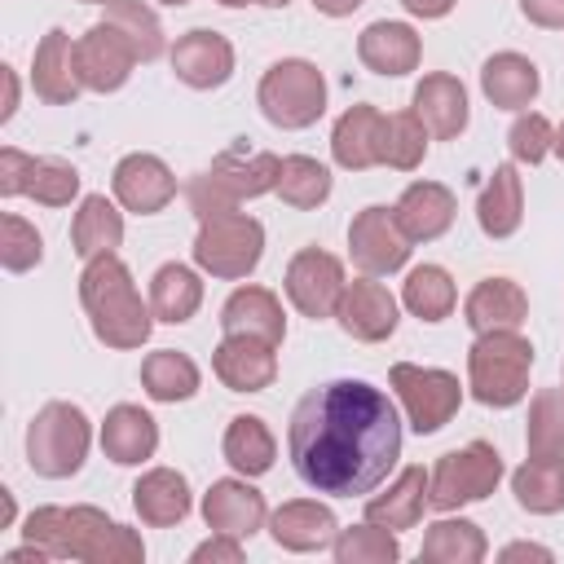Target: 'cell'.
<instances>
[{
    "instance_id": "obj_3",
    "label": "cell",
    "mask_w": 564,
    "mask_h": 564,
    "mask_svg": "<svg viewBox=\"0 0 564 564\" xmlns=\"http://www.w3.org/2000/svg\"><path fill=\"white\" fill-rule=\"evenodd\" d=\"M79 304L88 313L93 335L106 348H141L154 330V308L141 304L132 269L110 251L84 264L79 273Z\"/></svg>"
},
{
    "instance_id": "obj_7",
    "label": "cell",
    "mask_w": 564,
    "mask_h": 564,
    "mask_svg": "<svg viewBox=\"0 0 564 564\" xmlns=\"http://www.w3.org/2000/svg\"><path fill=\"white\" fill-rule=\"evenodd\" d=\"M264 256V225L247 212H220L198 220L194 264L212 278H247Z\"/></svg>"
},
{
    "instance_id": "obj_18",
    "label": "cell",
    "mask_w": 564,
    "mask_h": 564,
    "mask_svg": "<svg viewBox=\"0 0 564 564\" xmlns=\"http://www.w3.org/2000/svg\"><path fill=\"white\" fill-rule=\"evenodd\" d=\"M278 172H282V159H278V154H269V150H247L242 141L229 145V150H220V154L212 159V167H207L212 185L225 189L234 203L269 194V189L278 185Z\"/></svg>"
},
{
    "instance_id": "obj_53",
    "label": "cell",
    "mask_w": 564,
    "mask_h": 564,
    "mask_svg": "<svg viewBox=\"0 0 564 564\" xmlns=\"http://www.w3.org/2000/svg\"><path fill=\"white\" fill-rule=\"evenodd\" d=\"M0 79H4V106H0V119H13V110H18V75H13V66H0Z\"/></svg>"
},
{
    "instance_id": "obj_12",
    "label": "cell",
    "mask_w": 564,
    "mask_h": 564,
    "mask_svg": "<svg viewBox=\"0 0 564 564\" xmlns=\"http://www.w3.org/2000/svg\"><path fill=\"white\" fill-rule=\"evenodd\" d=\"M137 66V53L128 48V40L110 26V22H93L79 40H75V70H79V84L88 93H115L128 84Z\"/></svg>"
},
{
    "instance_id": "obj_9",
    "label": "cell",
    "mask_w": 564,
    "mask_h": 564,
    "mask_svg": "<svg viewBox=\"0 0 564 564\" xmlns=\"http://www.w3.org/2000/svg\"><path fill=\"white\" fill-rule=\"evenodd\" d=\"M388 383H392V392H397V401H401V410H405V419H410V427H414L419 436L441 432V427L458 414V405H463L458 375L436 370V366L397 361V366L388 370Z\"/></svg>"
},
{
    "instance_id": "obj_14",
    "label": "cell",
    "mask_w": 564,
    "mask_h": 564,
    "mask_svg": "<svg viewBox=\"0 0 564 564\" xmlns=\"http://www.w3.org/2000/svg\"><path fill=\"white\" fill-rule=\"evenodd\" d=\"M335 317H339L344 335H352L361 344H379V339H388L397 330V300H392V291L383 282H375L366 273V278L344 286Z\"/></svg>"
},
{
    "instance_id": "obj_39",
    "label": "cell",
    "mask_w": 564,
    "mask_h": 564,
    "mask_svg": "<svg viewBox=\"0 0 564 564\" xmlns=\"http://www.w3.org/2000/svg\"><path fill=\"white\" fill-rule=\"evenodd\" d=\"M524 449L529 458H564V388L533 392L529 423H524Z\"/></svg>"
},
{
    "instance_id": "obj_17",
    "label": "cell",
    "mask_w": 564,
    "mask_h": 564,
    "mask_svg": "<svg viewBox=\"0 0 564 564\" xmlns=\"http://www.w3.org/2000/svg\"><path fill=\"white\" fill-rule=\"evenodd\" d=\"M383 137H388V115L375 106H348L330 132V154L348 172H366L383 163Z\"/></svg>"
},
{
    "instance_id": "obj_51",
    "label": "cell",
    "mask_w": 564,
    "mask_h": 564,
    "mask_svg": "<svg viewBox=\"0 0 564 564\" xmlns=\"http://www.w3.org/2000/svg\"><path fill=\"white\" fill-rule=\"evenodd\" d=\"M498 560H502V564H511V560H538V564H551V551L538 546V542H511V546L498 551Z\"/></svg>"
},
{
    "instance_id": "obj_38",
    "label": "cell",
    "mask_w": 564,
    "mask_h": 564,
    "mask_svg": "<svg viewBox=\"0 0 564 564\" xmlns=\"http://www.w3.org/2000/svg\"><path fill=\"white\" fill-rule=\"evenodd\" d=\"M401 304L419 317V322H445L458 304V291H454V278L441 269V264H419L410 269L405 286H401Z\"/></svg>"
},
{
    "instance_id": "obj_56",
    "label": "cell",
    "mask_w": 564,
    "mask_h": 564,
    "mask_svg": "<svg viewBox=\"0 0 564 564\" xmlns=\"http://www.w3.org/2000/svg\"><path fill=\"white\" fill-rule=\"evenodd\" d=\"M555 154H560V159H564V123H560V128H555Z\"/></svg>"
},
{
    "instance_id": "obj_22",
    "label": "cell",
    "mask_w": 564,
    "mask_h": 564,
    "mask_svg": "<svg viewBox=\"0 0 564 564\" xmlns=\"http://www.w3.org/2000/svg\"><path fill=\"white\" fill-rule=\"evenodd\" d=\"M269 533L282 551H295V555H308V551H322L335 542L339 533V520L326 502H313V498H291L282 502L273 516H269Z\"/></svg>"
},
{
    "instance_id": "obj_11",
    "label": "cell",
    "mask_w": 564,
    "mask_h": 564,
    "mask_svg": "<svg viewBox=\"0 0 564 564\" xmlns=\"http://www.w3.org/2000/svg\"><path fill=\"white\" fill-rule=\"evenodd\" d=\"M348 256L361 273L379 278V273H397L410 260V238L401 234L392 207H361L348 225Z\"/></svg>"
},
{
    "instance_id": "obj_16",
    "label": "cell",
    "mask_w": 564,
    "mask_h": 564,
    "mask_svg": "<svg viewBox=\"0 0 564 564\" xmlns=\"http://www.w3.org/2000/svg\"><path fill=\"white\" fill-rule=\"evenodd\" d=\"M172 70L189 88H220L234 75V44L220 31L194 26L172 44Z\"/></svg>"
},
{
    "instance_id": "obj_55",
    "label": "cell",
    "mask_w": 564,
    "mask_h": 564,
    "mask_svg": "<svg viewBox=\"0 0 564 564\" xmlns=\"http://www.w3.org/2000/svg\"><path fill=\"white\" fill-rule=\"evenodd\" d=\"M9 524H13V494L0 489V529H9Z\"/></svg>"
},
{
    "instance_id": "obj_26",
    "label": "cell",
    "mask_w": 564,
    "mask_h": 564,
    "mask_svg": "<svg viewBox=\"0 0 564 564\" xmlns=\"http://www.w3.org/2000/svg\"><path fill=\"white\" fill-rule=\"evenodd\" d=\"M220 330L225 335H251V339H264V344H282V335H286L282 300L264 286H238L220 308Z\"/></svg>"
},
{
    "instance_id": "obj_48",
    "label": "cell",
    "mask_w": 564,
    "mask_h": 564,
    "mask_svg": "<svg viewBox=\"0 0 564 564\" xmlns=\"http://www.w3.org/2000/svg\"><path fill=\"white\" fill-rule=\"evenodd\" d=\"M31 172H35V154H26V150H18V145H4V150H0V194H4V198L26 194Z\"/></svg>"
},
{
    "instance_id": "obj_52",
    "label": "cell",
    "mask_w": 564,
    "mask_h": 564,
    "mask_svg": "<svg viewBox=\"0 0 564 564\" xmlns=\"http://www.w3.org/2000/svg\"><path fill=\"white\" fill-rule=\"evenodd\" d=\"M405 4V13H414V18H445L458 0H401Z\"/></svg>"
},
{
    "instance_id": "obj_41",
    "label": "cell",
    "mask_w": 564,
    "mask_h": 564,
    "mask_svg": "<svg viewBox=\"0 0 564 564\" xmlns=\"http://www.w3.org/2000/svg\"><path fill=\"white\" fill-rule=\"evenodd\" d=\"M101 22H110L128 40V48L137 53V62L163 57V26H159V13L150 4H141V0H110Z\"/></svg>"
},
{
    "instance_id": "obj_46",
    "label": "cell",
    "mask_w": 564,
    "mask_h": 564,
    "mask_svg": "<svg viewBox=\"0 0 564 564\" xmlns=\"http://www.w3.org/2000/svg\"><path fill=\"white\" fill-rule=\"evenodd\" d=\"M26 194L35 203H44V207H66L79 194V172L66 159H35V172H31Z\"/></svg>"
},
{
    "instance_id": "obj_29",
    "label": "cell",
    "mask_w": 564,
    "mask_h": 564,
    "mask_svg": "<svg viewBox=\"0 0 564 564\" xmlns=\"http://www.w3.org/2000/svg\"><path fill=\"white\" fill-rule=\"evenodd\" d=\"M132 507H137L141 524H150V529L181 524L189 516V480L172 467H150L132 485Z\"/></svg>"
},
{
    "instance_id": "obj_2",
    "label": "cell",
    "mask_w": 564,
    "mask_h": 564,
    "mask_svg": "<svg viewBox=\"0 0 564 564\" xmlns=\"http://www.w3.org/2000/svg\"><path fill=\"white\" fill-rule=\"evenodd\" d=\"M22 533L48 560H84V564H141L145 560L141 538L128 524H115L97 507H35Z\"/></svg>"
},
{
    "instance_id": "obj_54",
    "label": "cell",
    "mask_w": 564,
    "mask_h": 564,
    "mask_svg": "<svg viewBox=\"0 0 564 564\" xmlns=\"http://www.w3.org/2000/svg\"><path fill=\"white\" fill-rule=\"evenodd\" d=\"M313 9L326 18H348L352 9H361V0H313Z\"/></svg>"
},
{
    "instance_id": "obj_23",
    "label": "cell",
    "mask_w": 564,
    "mask_h": 564,
    "mask_svg": "<svg viewBox=\"0 0 564 564\" xmlns=\"http://www.w3.org/2000/svg\"><path fill=\"white\" fill-rule=\"evenodd\" d=\"M31 88L40 101L48 106H70L79 97V70H75V40L53 26L40 44H35V62H31Z\"/></svg>"
},
{
    "instance_id": "obj_20",
    "label": "cell",
    "mask_w": 564,
    "mask_h": 564,
    "mask_svg": "<svg viewBox=\"0 0 564 564\" xmlns=\"http://www.w3.org/2000/svg\"><path fill=\"white\" fill-rule=\"evenodd\" d=\"M410 110L419 115V123H423L427 137H436V141H454V137L467 128V119H471L463 79H454V75H445V70H432V75L419 79Z\"/></svg>"
},
{
    "instance_id": "obj_28",
    "label": "cell",
    "mask_w": 564,
    "mask_h": 564,
    "mask_svg": "<svg viewBox=\"0 0 564 564\" xmlns=\"http://www.w3.org/2000/svg\"><path fill=\"white\" fill-rule=\"evenodd\" d=\"M427 485H432V471L405 467L383 494L366 498V520H370V524H383V529H392V533L414 529V524L423 520V511L432 507V502H427Z\"/></svg>"
},
{
    "instance_id": "obj_60",
    "label": "cell",
    "mask_w": 564,
    "mask_h": 564,
    "mask_svg": "<svg viewBox=\"0 0 564 564\" xmlns=\"http://www.w3.org/2000/svg\"><path fill=\"white\" fill-rule=\"evenodd\" d=\"M163 4H189V0H163Z\"/></svg>"
},
{
    "instance_id": "obj_34",
    "label": "cell",
    "mask_w": 564,
    "mask_h": 564,
    "mask_svg": "<svg viewBox=\"0 0 564 564\" xmlns=\"http://www.w3.org/2000/svg\"><path fill=\"white\" fill-rule=\"evenodd\" d=\"M203 304V282L189 264L172 260L163 264L154 278H150V308H154V322H167V326H181L198 313Z\"/></svg>"
},
{
    "instance_id": "obj_15",
    "label": "cell",
    "mask_w": 564,
    "mask_h": 564,
    "mask_svg": "<svg viewBox=\"0 0 564 564\" xmlns=\"http://www.w3.org/2000/svg\"><path fill=\"white\" fill-rule=\"evenodd\" d=\"M278 344L251 335H225L212 352V370L229 392H264L278 379Z\"/></svg>"
},
{
    "instance_id": "obj_57",
    "label": "cell",
    "mask_w": 564,
    "mask_h": 564,
    "mask_svg": "<svg viewBox=\"0 0 564 564\" xmlns=\"http://www.w3.org/2000/svg\"><path fill=\"white\" fill-rule=\"evenodd\" d=\"M256 4H264V9H286L291 0H256Z\"/></svg>"
},
{
    "instance_id": "obj_13",
    "label": "cell",
    "mask_w": 564,
    "mask_h": 564,
    "mask_svg": "<svg viewBox=\"0 0 564 564\" xmlns=\"http://www.w3.org/2000/svg\"><path fill=\"white\" fill-rule=\"evenodd\" d=\"M110 185H115V198H119L128 212H137V216H154V212H163V207L176 198V176H172V167H167L159 154H145V150L123 154V159L115 163Z\"/></svg>"
},
{
    "instance_id": "obj_30",
    "label": "cell",
    "mask_w": 564,
    "mask_h": 564,
    "mask_svg": "<svg viewBox=\"0 0 564 564\" xmlns=\"http://www.w3.org/2000/svg\"><path fill=\"white\" fill-rule=\"evenodd\" d=\"M538 88H542V75H538V66L524 53H494L480 66V93L498 110H524V106H533Z\"/></svg>"
},
{
    "instance_id": "obj_24",
    "label": "cell",
    "mask_w": 564,
    "mask_h": 564,
    "mask_svg": "<svg viewBox=\"0 0 564 564\" xmlns=\"http://www.w3.org/2000/svg\"><path fill=\"white\" fill-rule=\"evenodd\" d=\"M463 317H467V326L476 335H485V330H520V322L529 317V295L511 278H480L463 300Z\"/></svg>"
},
{
    "instance_id": "obj_37",
    "label": "cell",
    "mask_w": 564,
    "mask_h": 564,
    "mask_svg": "<svg viewBox=\"0 0 564 564\" xmlns=\"http://www.w3.org/2000/svg\"><path fill=\"white\" fill-rule=\"evenodd\" d=\"M489 551L480 524L471 520H436L427 533H423V546H419V560L427 564H480Z\"/></svg>"
},
{
    "instance_id": "obj_35",
    "label": "cell",
    "mask_w": 564,
    "mask_h": 564,
    "mask_svg": "<svg viewBox=\"0 0 564 564\" xmlns=\"http://www.w3.org/2000/svg\"><path fill=\"white\" fill-rule=\"evenodd\" d=\"M511 494L533 516L564 511V458H524L511 471Z\"/></svg>"
},
{
    "instance_id": "obj_19",
    "label": "cell",
    "mask_w": 564,
    "mask_h": 564,
    "mask_svg": "<svg viewBox=\"0 0 564 564\" xmlns=\"http://www.w3.org/2000/svg\"><path fill=\"white\" fill-rule=\"evenodd\" d=\"M269 507H264V494L242 480H212V489L203 494V520L212 533H229V538H251L260 524H264Z\"/></svg>"
},
{
    "instance_id": "obj_50",
    "label": "cell",
    "mask_w": 564,
    "mask_h": 564,
    "mask_svg": "<svg viewBox=\"0 0 564 564\" xmlns=\"http://www.w3.org/2000/svg\"><path fill=\"white\" fill-rule=\"evenodd\" d=\"M520 13L533 26H546V31H560L564 26V0H520Z\"/></svg>"
},
{
    "instance_id": "obj_33",
    "label": "cell",
    "mask_w": 564,
    "mask_h": 564,
    "mask_svg": "<svg viewBox=\"0 0 564 564\" xmlns=\"http://www.w3.org/2000/svg\"><path fill=\"white\" fill-rule=\"evenodd\" d=\"M119 242H123V216L115 212V203L106 194L79 198V212L70 220V247H75V256L88 264L97 256H110Z\"/></svg>"
},
{
    "instance_id": "obj_42",
    "label": "cell",
    "mask_w": 564,
    "mask_h": 564,
    "mask_svg": "<svg viewBox=\"0 0 564 564\" xmlns=\"http://www.w3.org/2000/svg\"><path fill=\"white\" fill-rule=\"evenodd\" d=\"M330 551H335L339 564H392V560H401L397 533L383 529V524H370V520L352 524V529H339Z\"/></svg>"
},
{
    "instance_id": "obj_45",
    "label": "cell",
    "mask_w": 564,
    "mask_h": 564,
    "mask_svg": "<svg viewBox=\"0 0 564 564\" xmlns=\"http://www.w3.org/2000/svg\"><path fill=\"white\" fill-rule=\"evenodd\" d=\"M507 150H511V159L516 163H542L551 150H555V128H551V119L546 115H538V110H524L516 123H511V132H507Z\"/></svg>"
},
{
    "instance_id": "obj_1",
    "label": "cell",
    "mask_w": 564,
    "mask_h": 564,
    "mask_svg": "<svg viewBox=\"0 0 564 564\" xmlns=\"http://www.w3.org/2000/svg\"><path fill=\"white\" fill-rule=\"evenodd\" d=\"M286 454L313 494L361 498L401 458L397 405L366 379L317 383L291 410Z\"/></svg>"
},
{
    "instance_id": "obj_43",
    "label": "cell",
    "mask_w": 564,
    "mask_h": 564,
    "mask_svg": "<svg viewBox=\"0 0 564 564\" xmlns=\"http://www.w3.org/2000/svg\"><path fill=\"white\" fill-rule=\"evenodd\" d=\"M427 154V128L419 123L414 110L388 115V137H383V163L397 172H414Z\"/></svg>"
},
{
    "instance_id": "obj_44",
    "label": "cell",
    "mask_w": 564,
    "mask_h": 564,
    "mask_svg": "<svg viewBox=\"0 0 564 564\" xmlns=\"http://www.w3.org/2000/svg\"><path fill=\"white\" fill-rule=\"evenodd\" d=\"M40 260H44V238H40V229H35L31 220L4 212V220H0V264H4L9 273H26V269H35Z\"/></svg>"
},
{
    "instance_id": "obj_5",
    "label": "cell",
    "mask_w": 564,
    "mask_h": 564,
    "mask_svg": "<svg viewBox=\"0 0 564 564\" xmlns=\"http://www.w3.org/2000/svg\"><path fill=\"white\" fill-rule=\"evenodd\" d=\"M93 445V427L88 414L70 401H48L35 410L31 427H26V463L35 476L44 480H66L84 467Z\"/></svg>"
},
{
    "instance_id": "obj_4",
    "label": "cell",
    "mask_w": 564,
    "mask_h": 564,
    "mask_svg": "<svg viewBox=\"0 0 564 564\" xmlns=\"http://www.w3.org/2000/svg\"><path fill=\"white\" fill-rule=\"evenodd\" d=\"M533 370V344L520 330H485L467 348V388L480 405L507 410L524 401Z\"/></svg>"
},
{
    "instance_id": "obj_58",
    "label": "cell",
    "mask_w": 564,
    "mask_h": 564,
    "mask_svg": "<svg viewBox=\"0 0 564 564\" xmlns=\"http://www.w3.org/2000/svg\"><path fill=\"white\" fill-rule=\"evenodd\" d=\"M216 4H225V9H242V4H251V0H216Z\"/></svg>"
},
{
    "instance_id": "obj_21",
    "label": "cell",
    "mask_w": 564,
    "mask_h": 564,
    "mask_svg": "<svg viewBox=\"0 0 564 564\" xmlns=\"http://www.w3.org/2000/svg\"><path fill=\"white\" fill-rule=\"evenodd\" d=\"M454 212H458V203H454L449 185H441V181H414V185H405L401 198L392 203V216H397V225H401V234H405L410 242H432V238H441V234L454 225Z\"/></svg>"
},
{
    "instance_id": "obj_10",
    "label": "cell",
    "mask_w": 564,
    "mask_h": 564,
    "mask_svg": "<svg viewBox=\"0 0 564 564\" xmlns=\"http://www.w3.org/2000/svg\"><path fill=\"white\" fill-rule=\"evenodd\" d=\"M282 286H286L291 304H295L304 317L322 322V317H335L348 278H344L339 256H330V251H322V247H304V251L291 256Z\"/></svg>"
},
{
    "instance_id": "obj_6",
    "label": "cell",
    "mask_w": 564,
    "mask_h": 564,
    "mask_svg": "<svg viewBox=\"0 0 564 564\" xmlns=\"http://www.w3.org/2000/svg\"><path fill=\"white\" fill-rule=\"evenodd\" d=\"M256 101H260V115L273 123V128H308L322 119L326 110V79L313 62L304 57H282L273 62L264 75H260V88H256Z\"/></svg>"
},
{
    "instance_id": "obj_59",
    "label": "cell",
    "mask_w": 564,
    "mask_h": 564,
    "mask_svg": "<svg viewBox=\"0 0 564 564\" xmlns=\"http://www.w3.org/2000/svg\"><path fill=\"white\" fill-rule=\"evenodd\" d=\"M84 4H110V0H84Z\"/></svg>"
},
{
    "instance_id": "obj_32",
    "label": "cell",
    "mask_w": 564,
    "mask_h": 564,
    "mask_svg": "<svg viewBox=\"0 0 564 564\" xmlns=\"http://www.w3.org/2000/svg\"><path fill=\"white\" fill-rule=\"evenodd\" d=\"M220 454L225 463L238 471V476H264L278 458V441L269 432V423L260 414H234L229 427H225V441H220Z\"/></svg>"
},
{
    "instance_id": "obj_49",
    "label": "cell",
    "mask_w": 564,
    "mask_h": 564,
    "mask_svg": "<svg viewBox=\"0 0 564 564\" xmlns=\"http://www.w3.org/2000/svg\"><path fill=\"white\" fill-rule=\"evenodd\" d=\"M194 564H242V538L212 533L207 542L194 546Z\"/></svg>"
},
{
    "instance_id": "obj_36",
    "label": "cell",
    "mask_w": 564,
    "mask_h": 564,
    "mask_svg": "<svg viewBox=\"0 0 564 564\" xmlns=\"http://www.w3.org/2000/svg\"><path fill=\"white\" fill-rule=\"evenodd\" d=\"M198 383H203V375H198L194 357H185L176 348H159L141 361V388L150 401H167V405L189 401L198 392Z\"/></svg>"
},
{
    "instance_id": "obj_25",
    "label": "cell",
    "mask_w": 564,
    "mask_h": 564,
    "mask_svg": "<svg viewBox=\"0 0 564 564\" xmlns=\"http://www.w3.org/2000/svg\"><path fill=\"white\" fill-rule=\"evenodd\" d=\"M357 57L375 75H410L419 66V57H423V44H419L414 26L383 18V22H370L357 35Z\"/></svg>"
},
{
    "instance_id": "obj_27",
    "label": "cell",
    "mask_w": 564,
    "mask_h": 564,
    "mask_svg": "<svg viewBox=\"0 0 564 564\" xmlns=\"http://www.w3.org/2000/svg\"><path fill=\"white\" fill-rule=\"evenodd\" d=\"M101 449H106V458L110 463H119V467H137V463H145V458H154V449H159V423L141 410V405H115L110 414H106V423H101Z\"/></svg>"
},
{
    "instance_id": "obj_31",
    "label": "cell",
    "mask_w": 564,
    "mask_h": 564,
    "mask_svg": "<svg viewBox=\"0 0 564 564\" xmlns=\"http://www.w3.org/2000/svg\"><path fill=\"white\" fill-rule=\"evenodd\" d=\"M476 220L489 238H511L524 220V185H520V172L516 163H498L476 198Z\"/></svg>"
},
{
    "instance_id": "obj_8",
    "label": "cell",
    "mask_w": 564,
    "mask_h": 564,
    "mask_svg": "<svg viewBox=\"0 0 564 564\" xmlns=\"http://www.w3.org/2000/svg\"><path fill=\"white\" fill-rule=\"evenodd\" d=\"M502 480V454L489 441H467L463 449H449L432 467L427 502L436 511H458L467 502H480L498 489Z\"/></svg>"
},
{
    "instance_id": "obj_40",
    "label": "cell",
    "mask_w": 564,
    "mask_h": 564,
    "mask_svg": "<svg viewBox=\"0 0 564 564\" xmlns=\"http://www.w3.org/2000/svg\"><path fill=\"white\" fill-rule=\"evenodd\" d=\"M273 189L286 207L308 212V207H322L330 198V172H326V163H317L308 154H286Z\"/></svg>"
},
{
    "instance_id": "obj_47",
    "label": "cell",
    "mask_w": 564,
    "mask_h": 564,
    "mask_svg": "<svg viewBox=\"0 0 564 564\" xmlns=\"http://www.w3.org/2000/svg\"><path fill=\"white\" fill-rule=\"evenodd\" d=\"M185 198H189V212H194L198 220H207V216H220V212H238V203H234L225 189H216L207 172H198V176L185 185Z\"/></svg>"
}]
</instances>
